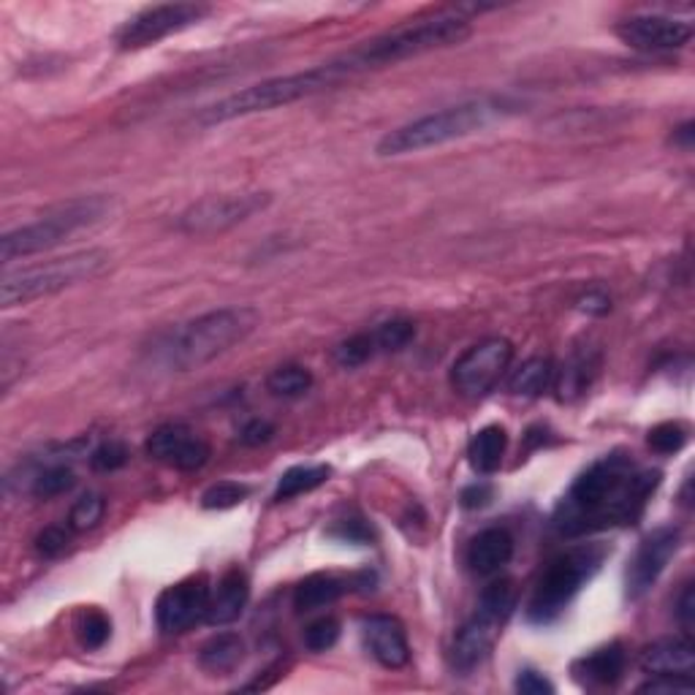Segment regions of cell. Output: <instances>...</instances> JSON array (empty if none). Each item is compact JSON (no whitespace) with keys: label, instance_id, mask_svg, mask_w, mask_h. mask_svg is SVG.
<instances>
[{"label":"cell","instance_id":"obj_1","mask_svg":"<svg viewBox=\"0 0 695 695\" xmlns=\"http://www.w3.org/2000/svg\"><path fill=\"white\" fill-rule=\"evenodd\" d=\"M660 483L658 470H636L622 454L589 465L554 514L560 536L579 538L620 525H636Z\"/></svg>","mask_w":695,"mask_h":695},{"label":"cell","instance_id":"obj_2","mask_svg":"<svg viewBox=\"0 0 695 695\" xmlns=\"http://www.w3.org/2000/svg\"><path fill=\"white\" fill-rule=\"evenodd\" d=\"M470 20H467L463 11H441V14L394 27V31L370 38V41H361L359 47L335 58V63L343 71V76L350 80L356 74L388 69V65H397L403 60L463 44L465 38H470Z\"/></svg>","mask_w":695,"mask_h":695},{"label":"cell","instance_id":"obj_3","mask_svg":"<svg viewBox=\"0 0 695 695\" xmlns=\"http://www.w3.org/2000/svg\"><path fill=\"white\" fill-rule=\"evenodd\" d=\"M261 324V313L250 304L209 310L188 324L177 326L158 346V359L166 370L193 372L229 354L233 346L248 340Z\"/></svg>","mask_w":695,"mask_h":695},{"label":"cell","instance_id":"obj_4","mask_svg":"<svg viewBox=\"0 0 695 695\" xmlns=\"http://www.w3.org/2000/svg\"><path fill=\"white\" fill-rule=\"evenodd\" d=\"M343 80H346V76H343L340 71H337V65L329 60V63H321L315 65V69L297 71V74L286 76H272V80L259 82V85H250L244 87V91L231 93V96L204 107L193 120L202 128H213L220 125V122L237 120V117L272 112V109L288 107V104H297L302 101V98L332 91V87L340 85Z\"/></svg>","mask_w":695,"mask_h":695},{"label":"cell","instance_id":"obj_5","mask_svg":"<svg viewBox=\"0 0 695 695\" xmlns=\"http://www.w3.org/2000/svg\"><path fill=\"white\" fill-rule=\"evenodd\" d=\"M505 112L503 101H492V98H478V101H465L457 107L441 109L419 117V120L399 125L388 131L386 136L378 142L375 153L381 158H397V155L421 153V149L441 147V144L457 142V139L470 136V133L481 131L489 122L498 120Z\"/></svg>","mask_w":695,"mask_h":695},{"label":"cell","instance_id":"obj_6","mask_svg":"<svg viewBox=\"0 0 695 695\" xmlns=\"http://www.w3.org/2000/svg\"><path fill=\"white\" fill-rule=\"evenodd\" d=\"M109 215H112V199L107 196L71 199V202L52 207L47 215L33 220V224L3 233V239H0V255H3L5 264H11V261L16 259L47 253V250L69 242L74 233L104 224Z\"/></svg>","mask_w":695,"mask_h":695},{"label":"cell","instance_id":"obj_7","mask_svg":"<svg viewBox=\"0 0 695 695\" xmlns=\"http://www.w3.org/2000/svg\"><path fill=\"white\" fill-rule=\"evenodd\" d=\"M109 264H112V259H109L107 250H80V253L63 255V259L5 272L3 283H0V304L9 310L52 297V293L74 288L80 283L96 280L109 269Z\"/></svg>","mask_w":695,"mask_h":695},{"label":"cell","instance_id":"obj_8","mask_svg":"<svg viewBox=\"0 0 695 695\" xmlns=\"http://www.w3.org/2000/svg\"><path fill=\"white\" fill-rule=\"evenodd\" d=\"M603 558L606 549L589 543V547L571 549V552L552 560L549 568L543 571L541 579H538L530 603H527V616H530V622H536V625H549V622L558 620V616L568 609L571 600L582 592L584 584L598 574Z\"/></svg>","mask_w":695,"mask_h":695},{"label":"cell","instance_id":"obj_9","mask_svg":"<svg viewBox=\"0 0 695 695\" xmlns=\"http://www.w3.org/2000/svg\"><path fill=\"white\" fill-rule=\"evenodd\" d=\"M209 11L213 9L204 3L149 5V9L139 11L136 16H131V20L117 31V47L125 49V52H131V49L153 47V44L175 36V33H182L188 31V27L199 25Z\"/></svg>","mask_w":695,"mask_h":695},{"label":"cell","instance_id":"obj_10","mask_svg":"<svg viewBox=\"0 0 695 695\" xmlns=\"http://www.w3.org/2000/svg\"><path fill=\"white\" fill-rule=\"evenodd\" d=\"M514 359V346L505 337H489L467 348L452 367V383L463 397H483L500 383Z\"/></svg>","mask_w":695,"mask_h":695},{"label":"cell","instance_id":"obj_11","mask_svg":"<svg viewBox=\"0 0 695 695\" xmlns=\"http://www.w3.org/2000/svg\"><path fill=\"white\" fill-rule=\"evenodd\" d=\"M269 204L266 193H239V196H209L188 207L177 220V229L191 237H209L244 224Z\"/></svg>","mask_w":695,"mask_h":695},{"label":"cell","instance_id":"obj_12","mask_svg":"<svg viewBox=\"0 0 695 695\" xmlns=\"http://www.w3.org/2000/svg\"><path fill=\"white\" fill-rule=\"evenodd\" d=\"M682 532L676 527H658L638 543L631 565L625 571V595L631 600L644 598L658 584L663 571L680 552Z\"/></svg>","mask_w":695,"mask_h":695},{"label":"cell","instance_id":"obj_13","mask_svg":"<svg viewBox=\"0 0 695 695\" xmlns=\"http://www.w3.org/2000/svg\"><path fill=\"white\" fill-rule=\"evenodd\" d=\"M209 584L204 576H193V579L175 584V587L164 589L155 603V620L164 633H185L196 622L207 620L209 609Z\"/></svg>","mask_w":695,"mask_h":695},{"label":"cell","instance_id":"obj_14","mask_svg":"<svg viewBox=\"0 0 695 695\" xmlns=\"http://www.w3.org/2000/svg\"><path fill=\"white\" fill-rule=\"evenodd\" d=\"M616 36L642 52H669L682 49L693 38V25L663 14H636L616 25Z\"/></svg>","mask_w":695,"mask_h":695},{"label":"cell","instance_id":"obj_15","mask_svg":"<svg viewBox=\"0 0 695 695\" xmlns=\"http://www.w3.org/2000/svg\"><path fill=\"white\" fill-rule=\"evenodd\" d=\"M147 454L177 470H202L209 459V443L191 427L164 424L147 438Z\"/></svg>","mask_w":695,"mask_h":695},{"label":"cell","instance_id":"obj_16","mask_svg":"<svg viewBox=\"0 0 695 695\" xmlns=\"http://www.w3.org/2000/svg\"><path fill=\"white\" fill-rule=\"evenodd\" d=\"M361 636H364V647L370 649V655L383 666V669L394 671L408 666L410 644L408 636H405L403 622H399L397 616H364V622H361Z\"/></svg>","mask_w":695,"mask_h":695},{"label":"cell","instance_id":"obj_17","mask_svg":"<svg viewBox=\"0 0 695 695\" xmlns=\"http://www.w3.org/2000/svg\"><path fill=\"white\" fill-rule=\"evenodd\" d=\"M500 627H503V622L476 611L472 620L465 622V627L457 633V638H454V647H452L454 671H459V674H472L478 666H483V660H487L489 652H492L494 642H498Z\"/></svg>","mask_w":695,"mask_h":695},{"label":"cell","instance_id":"obj_18","mask_svg":"<svg viewBox=\"0 0 695 695\" xmlns=\"http://www.w3.org/2000/svg\"><path fill=\"white\" fill-rule=\"evenodd\" d=\"M638 666L649 676H691L695 669V644L687 638H660L638 655Z\"/></svg>","mask_w":695,"mask_h":695},{"label":"cell","instance_id":"obj_19","mask_svg":"<svg viewBox=\"0 0 695 695\" xmlns=\"http://www.w3.org/2000/svg\"><path fill=\"white\" fill-rule=\"evenodd\" d=\"M511 558H514V538L505 527H487L472 538L467 549V565L478 576L498 574Z\"/></svg>","mask_w":695,"mask_h":695},{"label":"cell","instance_id":"obj_20","mask_svg":"<svg viewBox=\"0 0 695 695\" xmlns=\"http://www.w3.org/2000/svg\"><path fill=\"white\" fill-rule=\"evenodd\" d=\"M625 674V649L622 644H609L595 652L584 655L574 663L576 682L584 687H609L616 685Z\"/></svg>","mask_w":695,"mask_h":695},{"label":"cell","instance_id":"obj_21","mask_svg":"<svg viewBox=\"0 0 695 695\" xmlns=\"http://www.w3.org/2000/svg\"><path fill=\"white\" fill-rule=\"evenodd\" d=\"M250 600V582L239 568H231L224 579L218 582L215 592L209 595L207 622L209 625H229L239 620Z\"/></svg>","mask_w":695,"mask_h":695},{"label":"cell","instance_id":"obj_22","mask_svg":"<svg viewBox=\"0 0 695 695\" xmlns=\"http://www.w3.org/2000/svg\"><path fill=\"white\" fill-rule=\"evenodd\" d=\"M354 589V579H343L335 574H313L308 576L293 592L297 611H319L340 600L343 595Z\"/></svg>","mask_w":695,"mask_h":695},{"label":"cell","instance_id":"obj_23","mask_svg":"<svg viewBox=\"0 0 695 695\" xmlns=\"http://www.w3.org/2000/svg\"><path fill=\"white\" fill-rule=\"evenodd\" d=\"M505 448H508V435H505L503 427H483L472 435L470 446H467V459H470L472 470L494 472L503 465Z\"/></svg>","mask_w":695,"mask_h":695},{"label":"cell","instance_id":"obj_24","mask_svg":"<svg viewBox=\"0 0 695 695\" xmlns=\"http://www.w3.org/2000/svg\"><path fill=\"white\" fill-rule=\"evenodd\" d=\"M244 660V642L237 633H218L199 652V666L209 674H229Z\"/></svg>","mask_w":695,"mask_h":695},{"label":"cell","instance_id":"obj_25","mask_svg":"<svg viewBox=\"0 0 695 695\" xmlns=\"http://www.w3.org/2000/svg\"><path fill=\"white\" fill-rule=\"evenodd\" d=\"M598 356L589 354V350H582V354L571 356L568 364L560 370L558 378V397L560 399H576L582 397L584 392L589 388L592 378L598 375Z\"/></svg>","mask_w":695,"mask_h":695},{"label":"cell","instance_id":"obj_26","mask_svg":"<svg viewBox=\"0 0 695 695\" xmlns=\"http://www.w3.org/2000/svg\"><path fill=\"white\" fill-rule=\"evenodd\" d=\"M552 361L543 359V356H532V359L522 361V364L516 367L514 375H511L508 381V388L516 397H541L549 388V383H552Z\"/></svg>","mask_w":695,"mask_h":695},{"label":"cell","instance_id":"obj_27","mask_svg":"<svg viewBox=\"0 0 695 695\" xmlns=\"http://www.w3.org/2000/svg\"><path fill=\"white\" fill-rule=\"evenodd\" d=\"M329 476H332V470L326 465L291 467V470L283 472L280 481H277L275 500L277 503H283V500H291V498H299V494L313 492V489L324 487V483L329 481Z\"/></svg>","mask_w":695,"mask_h":695},{"label":"cell","instance_id":"obj_28","mask_svg":"<svg viewBox=\"0 0 695 695\" xmlns=\"http://www.w3.org/2000/svg\"><path fill=\"white\" fill-rule=\"evenodd\" d=\"M310 386H313V375H310V370H304V367L299 364L277 367V370H272L269 378H266V388H269L275 397L283 399L302 397V394L310 392Z\"/></svg>","mask_w":695,"mask_h":695},{"label":"cell","instance_id":"obj_29","mask_svg":"<svg viewBox=\"0 0 695 695\" xmlns=\"http://www.w3.org/2000/svg\"><path fill=\"white\" fill-rule=\"evenodd\" d=\"M514 603H516V592H514V584H511L508 579H500V582H492L487 589L481 592V598H478V606L476 611H481V614L492 616V620L503 622L511 616V611H514Z\"/></svg>","mask_w":695,"mask_h":695},{"label":"cell","instance_id":"obj_30","mask_svg":"<svg viewBox=\"0 0 695 695\" xmlns=\"http://www.w3.org/2000/svg\"><path fill=\"white\" fill-rule=\"evenodd\" d=\"M76 636H80V644L85 649H101L104 644L109 642V636H112V622H109V616L104 614V611L98 609H87L82 611L80 616V625H76Z\"/></svg>","mask_w":695,"mask_h":695},{"label":"cell","instance_id":"obj_31","mask_svg":"<svg viewBox=\"0 0 695 695\" xmlns=\"http://www.w3.org/2000/svg\"><path fill=\"white\" fill-rule=\"evenodd\" d=\"M74 483H76V476L71 467L49 465L44 467L36 478H33V494L44 500L58 498V494H65L69 489H74Z\"/></svg>","mask_w":695,"mask_h":695},{"label":"cell","instance_id":"obj_32","mask_svg":"<svg viewBox=\"0 0 695 695\" xmlns=\"http://www.w3.org/2000/svg\"><path fill=\"white\" fill-rule=\"evenodd\" d=\"M104 511H107V500H104L101 494L98 492L82 494V498L74 503V508H71L69 527L74 532L93 530V527L104 519Z\"/></svg>","mask_w":695,"mask_h":695},{"label":"cell","instance_id":"obj_33","mask_svg":"<svg viewBox=\"0 0 695 695\" xmlns=\"http://www.w3.org/2000/svg\"><path fill=\"white\" fill-rule=\"evenodd\" d=\"M375 354L378 346L372 332H361V335L348 337V340H343L340 346L335 348V361L340 367H346V370H354V367H361L364 361H370Z\"/></svg>","mask_w":695,"mask_h":695},{"label":"cell","instance_id":"obj_34","mask_svg":"<svg viewBox=\"0 0 695 695\" xmlns=\"http://www.w3.org/2000/svg\"><path fill=\"white\" fill-rule=\"evenodd\" d=\"M372 337H375L378 354H392V350H403L410 340L416 337V324L414 321H386L378 329H372Z\"/></svg>","mask_w":695,"mask_h":695},{"label":"cell","instance_id":"obj_35","mask_svg":"<svg viewBox=\"0 0 695 695\" xmlns=\"http://www.w3.org/2000/svg\"><path fill=\"white\" fill-rule=\"evenodd\" d=\"M248 494H250L248 483L220 481V483H213V487L202 494V505L207 511H226V508H233V505L244 503Z\"/></svg>","mask_w":695,"mask_h":695},{"label":"cell","instance_id":"obj_36","mask_svg":"<svg viewBox=\"0 0 695 695\" xmlns=\"http://www.w3.org/2000/svg\"><path fill=\"white\" fill-rule=\"evenodd\" d=\"M647 443L658 454H676L685 448L687 430L682 424H676V421H666V424H658L649 430Z\"/></svg>","mask_w":695,"mask_h":695},{"label":"cell","instance_id":"obj_37","mask_svg":"<svg viewBox=\"0 0 695 695\" xmlns=\"http://www.w3.org/2000/svg\"><path fill=\"white\" fill-rule=\"evenodd\" d=\"M337 638H340V622L335 616H321V620L304 627V647L310 652H326V649L335 647Z\"/></svg>","mask_w":695,"mask_h":695},{"label":"cell","instance_id":"obj_38","mask_svg":"<svg viewBox=\"0 0 695 695\" xmlns=\"http://www.w3.org/2000/svg\"><path fill=\"white\" fill-rule=\"evenodd\" d=\"M125 463H128V448L122 446L120 441H107V443H101V446H98L96 452L91 454L93 470H98V472L120 470V467L125 465Z\"/></svg>","mask_w":695,"mask_h":695},{"label":"cell","instance_id":"obj_39","mask_svg":"<svg viewBox=\"0 0 695 695\" xmlns=\"http://www.w3.org/2000/svg\"><path fill=\"white\" fill-rule=\"evenodd\" d=\"M69 530H65V527H47L44 532H38L36 552L44 554V558H60V554L69 549V541H71Z\"/></svg>","mask_w":695,"mask_h":695},{"label":"cell","instance_id":"obj_40","mask_svg":"<svg viewBox=\"0 0 695 695\" xmlns=\"http://www.w3.org/2000/svg\"><path fill=\"white\" fill-rule=\"evenodd\" d=\"M693 691V680L691 676H652L649 682H644L642 687H638V693H691Z\"/></svg>","mask_w":695,"mask_h":695},{"label":"cell","instance_id":"obj_41","mask_svg":"<svg viewBox=\"0 0 695 695\" xmlns=\"http://www.w3.org/2000/svg\"><path fill=\"white\" fill-rule=\"evenodd\" d=\"M516 693L522 695H552L554 693V685L547 680L543 674H538V671H519V676H516Z\"/></svg>","mask_w":695,"mask_h":695},{"label":"cell","instance_id":"obj_42","mask_svg":"<svg viewBox=\"0 0 695 695\" xmlns=\"http://www.w3.org/2000/svg\"><path fill=\"white\" fill-rule=\"evenodd\" d=\"M272 435H275V427L269 421L253 419L239 430V443H244V446H261V443H269Z\"/></svg>","mask_w":695,"mask_h":695},{"label":"cell","instance_id":"obj_43","mask_svg":"<svg viewBox=\"0 0 695 695\" xmlns=\"http://www.w3.org/2000/svg\"><path fill=\"white\" fill-rule=\"evenodd\" d=\"M676 616H680V625L685 627V633L691 636L693 625H695V592H693V584H687L685 592H682L680 603H676Z\"/></svg>","mask_w":695,"mask_h":695},{"label":"cell","instance_id":"obj_44","mask_svg":"<svg viewBox=\"0 0 695 695\" xmlns=\"http://www.w3.org/2000/svg\"><path fill=\"white\" fill-rule=\"evenodd\" d=\"M492 500V487L489 483H470L463 492V505L465 508H483Z\"/></svg>","mask_w":695,"mask_h":695},{"label":"cell","instance_id":"obj_45","mask_svg":"<svg viewBox=\"0 0 695 695\" xmlns=\"http://www.w3.org/2000/svg\"><path fill=\"white\" fill-rule=\"evenodd\" d=\"M335 536H340L343 541H356V543L370 541V532H367V527L361 525V519L343 522V525L335 530Z\"/></svg>","mask_w":695,"mask_h":695},{"label":"cell","instance_id":"obj_46","mask_svg":"<svg viewBox=\"0 0 695 695\" xmlns=\"http://www.w3.org/2000/svg\"><path fill=\"white\" fill-rule=\"evenodd\" d=\"M609 308H611L609 297H606V293H600V291H589L587 297L579 299V310H584V313L603 315V313H609Z\"/></svg>","mask_w":695,"mask_h":695},{"label":"cell","instance_id":"obj_47","mask_svg":"<svg viewBox=\"0 0 695 695\" xmlns=\"http://www.w3.org/2000/svg\"><path fill=\"white\" fill-rule=\"evenodd\" d=\"M674 142L682 144V147H691L693 144V122H685V125H682L680 131L674 133Z\"/></svg>","mask_w":695,"mask_h":695}]
</instances>
